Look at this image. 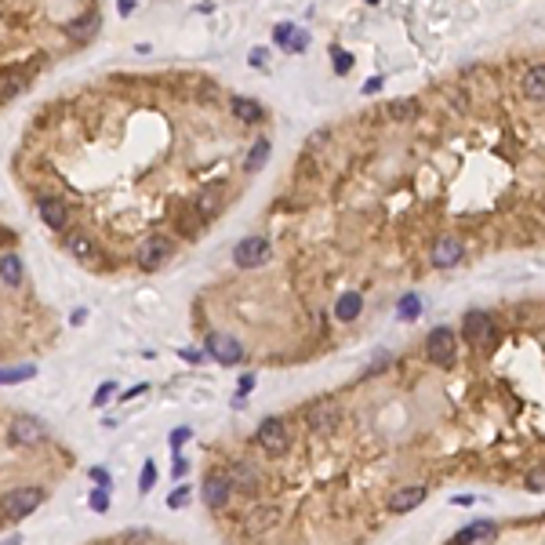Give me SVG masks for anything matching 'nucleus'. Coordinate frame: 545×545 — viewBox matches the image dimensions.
<instances>
[{"instance_id":"nucleus-1","label":"nucleus","mask_w":545,"mask_h":545,"mask_svg":"<svg viewBox=\"0 0 545 545\" xmlns=\"http://www.w3.org/2000/svg\"><path fill=\"white\" fill-rule=\"evenodd\" d=\"M40 501H44V491L40 487H18V491L0 498V516L4 520H22L40 506Z\"/></svg>"},{"instance_id":"nucleus-2","label":"nucleus","mask_w":545,"mask_h":545,"mask_svg":"<svg viewBox=\"0 0 545 545\" xmlns=\"http://www.w3.org/2000/svg\"><path fill=\"white\" fill-rule=\"evenodd\" d=\"M167 255H171V237L153 233V237H145V240L138 244L135 262H138V269H142V272H153V269H160V265L167 262Z\"/></svg>"},{"instance_id":"nucleus-3","label":"nucleus","mask_w":545,"mask_h":545,"mask_svg":"<svg viewBox=\"0 0 545 545\" xmlns=\"http://www.w3.org/2000/svg\"><path fill=\"white\" fill-rule=\"evenodd\" d=\"M204 353L211 356L218 364H240L244 360V349L233 334H222V331H207V342H204Z\"/></svg>"},{"instance_id":"nucleus-4","label":"nucleus","mask_w":545,"mask_h":545,"mask_svg":"<svg viewBox=\"0 0 545 545\" xmlns=\"http://www.w3.org/2000/svg\"><path fill=\"white\" fill-rule=\"evenodd\" d=\"M454 349H458V339H454L451 327H436L426 339V356L433 364H440V367H447L454 360Z\"/></svg>"},{"instance_id":"nucleus-5","label":"nucleus","mask_w":545,"mask_h":545,"mask_svg":"<svg viewBox=\"0 0 545 545\" xmlns=\"http://www.w3.org/2000/svg\"><path fill=\"white\" fill-rule=\"evenodd\" d=\"M8 440H11V447H37V444H44L48 440V429L37 422V418H15L11 429H8Z\"/></svg>"},{"instance_id":"nucleus-6","label":"nucleus","mask_w":545,"mask_h":545,"mask_svg":"<svg viewBox=\"0 0 545 545\" xmlns=\"http://www.w3.org/2000/svg\"><path fill=\"white\" fill-rule=\"evenodd\" d=\"M258 447L265 454H284V447H287V426H284V418H265V422L258 426Z\"/></svg>"},{"instance_id":"nucleus-7","label":"nucleus","mask_w":545,"mask_h":545,"mask_svg":"<svg viewBox=\"0 0 545 545\" xmlns=\"http://www.w3.org/2000/svg\"><path fill=\"white\" fill-rule=\"evenodd\" d=\"M37 211H40V218H44V225H51V229H66V225H70V215H73V207L62 200V197H37Z\"/></svg>"},{"instance_id":"nucleus-8","label":"nucleus","mask_w":545,"mask_h":545,"mask_svg":"<svg viewBox=\"0 0 545 545\" xmlns=\"http://www.w3.org/2000/svg\"><path fill=\"white\" fill-rule=\"evenodd\" d=\"M233 258H237L240 269H255V265H262V262L269 258V244H265L262 237H247V240L237 244Z\"/></svg>"},{"instance_id":"nucleus-9","label":"nucleus","mask_w":545,"mask_h":545,"mask_svg":"<svg viewBox=\"0 0 545 545\" xmlns=\"http://www.w3.org/2000/svg\"><path fill=\"white\" fill-rule=\"evenodd\" d=\"M229 494H233V480H229L225 473H211V476H204V501L211 509H222Z\"/></svg>"},{"instance_id":"nucleus-10","label":"nucleus","mask_w":545,"mask_h":545,"mask_svg":"<svg viewBox=\"0 0 545 545\" xmlns=\"http://www.w3.org/2000/svg\"><path fill=\"white\" fill-rule=\"evenodd\" d=\"M458 258H462V240H458V237H440V240L433 244V255H429V262H433L436 269L458 265Z\"/></svg>"},{"instance_id":"nucleus-11","label":"nucleus","mask_w":545,"mask_h":545,"mask_svg":"<svg viewBox=\"0 0 545 545\" xmlns=\"http://www.w3.org/2000/svg\"><path fill=\"white\" fill-rule=\"evenodd\" d=\"M491 317H487V313L484 309H473V313H466V320H462V334H466V339L473 342V346H480V342H484L487 339V334H491Z\"/></svg>"},{"instance_id":"nucleus-12","label":"nucleus","mask_w":545,"mask_h":545,"mask_svg":"<svg viewBox=\"0 0 545 545\" xmlns=\"http://www.w3.org/2000/svg\"><path fill=\"white\" fill-rule=\"evenodd\" d=\"M277 520H280L277 506H255V509H251V513L244 516V527H247L251 534H262V531H269Z\"/></svg>"},{"instance_id":"nucleus-13","label":"nucleus","mask_w":545,"mask_h":545,"mask_svg":"<svg viewBox=\"0 0 545 545\" xmlns=\"http://www.w3.org/2000/svg\"><path fill=\"white\" fill-rule=\"evenodd\" d=\"M229 480H233V487H237V491H244L247 498H255V494H258V487H262L258 469H255V466H247V462H240V466L233 469V476H229Z\"/></svg>"},{"instance_id":"nucleus-14","label":"nucleus","mask_w":545,"mask_h":545,"mask_svg":"<svg viewBox=\"0 0 545 545\" xmlns=\"http://www.w3.org/2000/svg\"><path fill=\"white\" fill-rule=\"evenodd\" d=\"M426 501V487H400L393 498H389V509L393 513H411Z\"/></svg>"},{"instance_id":"nucleus-15","label":"nucleus","mask_w":545,"mask_h":545,"mask_svg":"<svg viewBox=\"0 0 545 545\" xmlns=\"http://www.w3.org/2000/svg\"><path fill=\"white\" fill-rule=\"evenodd\" d=\"M523 95L531 102H545V62L527 70V77H523Z\"/></svg>"},{"instance_id":"nucleus-16","label":"nucleus","mask_w":545,"mask_h":545,"mask_svg":"<svg viewBox=\"0 0 545 545\" xmlns=\"http://www.w3.org/2000/svg\"><path fill=\"white\" fill-rule=\"evenodd\" d=\"M360 309H364V298H360V295H353V291H349V295H342L339 302H334V317H339L342 324H349V320H356V317H360Z\"/></svg>"},{"instance_id":"nucleus-17","label":"nucleus","mask_w":545,"mask_h":545,"mask_svg":"<svg viewBox=\"0 0 545 545\" xmlns=\"http://www.w3.org/2000/svg\"><path fill=\"white\" fill-rule=\"evenodd\" d=\"M233 117L240 120V124H255L258 117H262V106L255 98H244V95H237L233 98Z\"/></svg>"},{"instance_id":"nucleus-18","label":"nucleus","mask_w":545,"mask_h":545,"mask_svg":"<svg viewBox=\"0 0 545 545\" xmlns=\"http://www.w3.org/2000/svg\"><path fill=\"white\" fill-rule=\"evenodd\" d=\"M0 280H4V284H22V258H18V255H4V258H0Z\"/></svg>"},{"instance_id":"nucleus-19","label":"nucleus","mask_w":545,"mask_h":545,"mask_svg":"<svg viewBox=\"0 0 545 545\" xmlns=\"http://www.w3.org/2000/svg\"><path fill=\"white\" fill-rule=\"evenodd\" d=\"M37 367L33 364H18V367H0V386H11V382H26L33 379Z\"/></svg>"},{"instance_id":"nucleus-20","label":"nucleus","mask_w":545,"mask_h":545,"mask_svg":"<svg viewBox=\"0 0 545 545\" xmlns=\"http://www.w3.org/2000/svg\"><path fill=\"white\" fill-rule=\"evenodd\" d=\"M491 531H494V523H487V520H484V523H473V527H466L462 534L454 538V545H473V541H480V538H487Z\"/></svg>"},{"instance_id":"nucleus-21","label":"nucleus","mask_w":545,"mask_h":545,"mask_svg":"<svg viewBox=\"0 0 545 545\" xmlns=\"http://www.w3.org/2000/svg\"><path fill=\"white\" fill-rule=\"evenodd\" d=\"M215 211H218V193L207 185L204 193H197V215H204V218H215Z\"/></svg>"},{"instance_id":"nucleus-22","label":"nucleus","mask_w":545,"mask_h":545,"mask_svg":"<svg viewBox=\"0 0 545 545\" xmlns=\"http://www.w3.org/2000/svg\"><path fill=\"white\" fill-rule=\"evenodd\" d=\"M265 157H269V142H265V138H258V142H255V150H251V153H247V160H244V171H262Z\"/></svg>"},{"instance_id":"nucleus-23","label":"nucleus","mask_w":545,"mask_h":545,"mask_svg":"<svg viewBox=\"0 0 545 545\" xmlns=\"http://www.w3.org/2000/svg\"><path fill=\"white\" fill-rule=\"evenodd\" d=\"M418 313H422V302H418V295H404L400 306H396V317H400V320H414Z\"/></svg>"},{"instance_id":"nucleus-24","label":"nucleus","mask_w":545,"mask_h":545,"mask_svg":"<svg viewBox=\"0 0 545 545\" xmlns=\"http://www.w3.org/2000/svg\"><path fill=\"white\" fill-rule=\"evenodd\" d=\"M295 33H298V29L291 26V22H280L277 29H272V40H277L280 48H287V51H291V40H295Z\"/></svg>"},{"instance_id":"nucleus-25","label":"nucleus","mask_w":545,"mask_h":545,"mask_svg":"<svg viewBox=\"0 0 545 545\" xmlns=\"http://www.w3.org/2000/svg\"><path fill=\"white\" fill-rule=\"evenodd\" d=\"M331 62H334V73H349L353 70V55L342 48H331Z\"/></svg>"},{"instance_id":"nucleus-26","label":"nucleus","mask_w":545,"mask_h":545,"mask_svg":"<svg viewBox=\"0 0 545 545\" xmlns=\"http://www.w3.org/2000/svg\"><path fill=\"white\" fill-rule=\"evenodd\" d=\"M66 244H70V251H73L77 258H88V255H91V240H88V237H80V233H73Z\"/></svg>"},{"instance_id":"nucleus-27","label":"nucleus","mask_w":545,"mask_h":545,"mask_svg":"<svg viewBox=\"0 0 545 545\" xmlns=\"http://www.w3.org/2000/svg\"><path fill=\"white\" fill-rule=\"evenodd\" d=\"M309 426H313V429H331V426H334V414H331L327 407H320V411L309 414Z\"/></svg>"},{"instance_id":"nucleus-28","label":"nucleus","mask_w":545,"mask_h":545,"mask_svg":"<svg viewBox=\"0 0 545 545\" xmlns=\"http://www.w3.org/2000/svg\"><path fill=\"white\" fill-rule=\"evenodd\" d=\"M153 484H157V466H153V462H145V466H142V484H138V487H142V494L150 491Z\"/></svg>"},{"instance_id":"nucleus-29","label":"nucleus","mask_w":545,"mask_h":545,"mask_svg":"<svg viewBox=\"0 0 545 545\" xmlns=\"http://www.w3.org/2000/svg\"><path fill=\"white\" fill-rule=\"evenodd\" d=\"M91 509H95V513H106V509H110V491H106V487H98V491L91 494Z\"/></svg>"},{"instance_id":"nucleus-30","label":"nucleus","mask_w":545,"mask_h":545,"mask_svg":"<svg viewBox=\"0 0 545 545\" xmlns=\"http://www.w3.org/2000/svg\"><path fill=\"white\" fill-rule=\"evenodd\" d=\"M113 389H117L113 382H102V386H98V393H95V400H91V404H95V407H102V404H106V400H110V396H113Z\"/></svg>"},{"instance_id":"nucleus-31","label":"nucleus","mask_w":545,"mask_h":545,"mask_svg":"<svg viewBox=\"0 0 545 545\" xmlns=\"http://www.w3.org/2000/svg\"><path fill=\"white\" fill-rule=\"evenodd\" d=\"M185 501H190V487H178L171 498H167V506H171V509H182Z\"/></svg>"},{"instance_id":"nucleus-32","label":"nucleus","mask_w":545,"mask_h":545,"mask_svg":"<svg viewBox=\"0 0 545 545\" xmlns=\"http://www.w3.org/2000/svg\"><path fill=\"white\" fill-rule=\"evenodd\" d=\"M88 476L95 480V484H98V487H106V484H110V473H106V469H102V466H95V469H91Z\"/></svg>"},{"instance_id":"nucleus-33","label":"nucleus","mask_w":545,"mask_h":545,"mask_svg":"<svg viewBox=\"0 0 545 545\" xmlns=\"http://www.w3.org/2000/svg\"><path fill=\"white\" fill-rule=\"evenodd\" d=\"M389 113H393V117H411V102H393Z\"/></svg>"},{"instance_id":"nucleus-34","label":"nucleus","mask_w":545,"mask_h":545,"mask_svg":"<svg viewBox=\"0 0 545 545\" xmlns=\"http://www.w3.org/2000/svg\"><path fill=\"white\" fill-rule=\"evenodd\" d=\"M182 360H190V364H200V360H204V353H200V349H182Z\"/></svg>"},{"instance_id":"nucleus-35","label":"nucleus","mask_w":545,"mask_h":545,"mask_svg":"<svg viewBox=\"0 0 545 545\" xmlns=\"http://www.w3.org/2000/svg\"><path fill=\"white\" fill-rule=\"evenodd\" d=\"M306 44H309V37H306V33H295V40H291V51H306Z\"/></svg>"},{"instance_id":"nucleus-36","label":"nucleus","mask_w":545,"mask_h":545,"mask_svg":"<svg viewBox=\"0 0 545 545\" xmlns=\"http://www.w3.org/2000/svg\"><path fill=\"white\" fill-rule=\"evenodd\" d=\"M247 58H251V66H265V58H269V55H265L262 48H255V51H251Z\"/></svg>"},{"instance_id":"nucleus-37","label":"nucleus","mask_w":545,"mask_h":545,"mask_svg":"<svg viewBox=\"0 0 545 545\" xmlns=\"http://www.w3.org/2000/svg\"><path fill=\"white\" fill-rule=\"evenodd\" d=\"M251 389H255V374H244V379H240V393H251Z\"/></svg>"},{"instance_id":"nucleus-38","label":"nucleus","mask_w":545,"mask_h":545,"mask_svg":"<svg viewBox=\"0 0 545 545\" xmlns=\"http://www.w3.org/2000/svg\"><path fill=\"white\" fill-rule=\"evenodd\" d=\"M527 487H531V491H541V487H545V473H534V480H531Z\"/></svg>"},{"instance_id":"nucleus-39","label":"nucleus","mask_w":545,"mask_h":545,"mask_svg":"<svg viewBox=\"0 0 545 545\" xmlns=\"http://www.w3.org/2000/svg\"><path fill=\"white\" fill-rule=\"evenodd\" d=\"M379 88H382V80H379V77H374V80H367V84H364V95H371V91H379Z\"/></svg>"},{"instance_id":"nucleus-40","label":"nucleus","mask_w":545,"mask_h":545,"mask_svg":"<svg viewBox=\"0 0 545 545\" xmlns=\"http://www.w3.org/2000/svg\"><path fill=\"white\" fill-rule=\"evenodd\" d=\"M182 440H190V429H175V436H171V444H182Z\"/></svg>"},{"instance_id":"nucleus-41","label":"nucleus","mask_w":545,"mask_h":545,"mask_svg":"<svg viewBox=\"0 0 545 545\" xmlns=\"http://www.w3.org/2000/svg\"><path fill=\"white\" fill-rule=\"evenodd\" d=\"M131 8H135V0H120V11H124V15H128Z\"/></svg>"},{"instance_id":"nucleus-42","label":"nucleus","mask_w":545,"mask_h":545,"mask_svg":"<svg viewBox=\"0 0 545 545\" xmlns=\"http://www.w3.org/2000/svg\"><path fill=\"white\" fill-rule=\"evenodd\" d=\"M4 545H22V538H8Z\"/></svg>"},{"instance_id":"nucleus-43","label":"nucleus","mask_w":545,"mask_h":545,"mask_svg":"<svg viewBox=\"0 0 545 545\" xmlns=\"http://www.w3.org/2000/svg\"><path fill=\"white\" fill-rule=\"evenodd\" d=\"M371 4H374V0H371Z\"/></svg>"}]
</instances>
